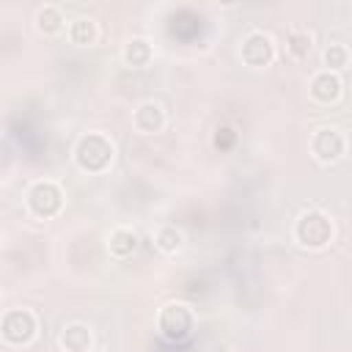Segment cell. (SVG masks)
I'll return each instance as SVG.
<instances>
[{
  "label": "cell",
  "instance_id": "6da1fadb",
  "mask_svg": "<svg viewBox=\"0 0 352 352\" xmlns=\"http://www.w3.org/2000/svg\"><path fill=\"white\" fill-rule=\"evenodd\" d=\"M74 165L88 173V176H99L107 173L113 160H116V143L104 135V132H85L77 143H74Z\"/></svg>",
  "mask_w": 352,
  "mask_h": 352
},
{
  "label": "cell",
  "instance_id": "7a4b0ae2",
  "mask_svg": "<svg viewBox=\"0 0 352 352\" xmlns=\"http://www.w3.org/2000/svg\"><path fill=\"white\" fill-rule=\"evenodd\" d=\"M292 236L300 248L305 250H324L333 236H336V226H333V217L322 209H305L300 212V217L294 220V228H292Z\"/></svg>",
  "mask_w": 352,
  "mask_h": 352
},
{
  "label": "cell",
  "instance_id": "3957f363",
  "mask_svg": "<svg viewBox=\"0 0 352 352\" xmlns=\"http://www.w3.org/2000/svg\"><path fill=\"white\" fill-rule=\"evenodd\" d=\"M66 192L55 179H36L25 190V209L36 220H52L63 212Z\"/></svg>",
  "mask_w": 352,
  "mask_h": 352
},
{
  "label": "cell",
  "instance_id": "277c9868",
  "mask_svg": "<svg viewBox=\"0 0 352 352\" xmlns=\"http://www.w3.org/2000/svg\"><path fill=\"white\" fill-rule=\"evenodd\" d=\"M38 336V316L33 308H8L0 314V341L8 346H28Z\"/></svg>",
  "mask_w": 352,
  "mask_h": 352
},
{
  "label": "cell",
  "instance_id": "5b68a950",
  "mask_svg": "<svg viewBox=\"0 0 352 352\" xmlns=\"http://www.w3.org/2000/svg\"><path fill=\"white\" fill-rule=\"evenodd\" d=\"M308 148H311V157L319 162V165H336L346 157V148H349V140H346V132L336 124H324V126H316L311 132V140H308Z\"/></svg>",
  "mask_w": 352,
  "mask_h": 352
},
{
  "label": "cell",
  "instance_id": "8992f818",
  "mask_svg": "<svg viewBox=\"0 0 352 352\" xmlns=\"http://www.w3.org/2000/svg\"><path fill=\"white\" fill-rule=\"evenodd\" d=\"M157 330L168 341H184L195 330V311L182 300H170L157 314Z\"/></svg>",
  "mask_w": 352,
  "mask_h": 352
},
{
  "label": "cell",
  "instance_id": "52a82bcc",
  "mask_svg": "<svg viewBox=\"0 0 352 352\" xmlns=\"http://www.w3.org/2000/svg\"><path fill=\"white\" fill-rule=\"evenodd\" d=\"M278 55V44L267 30H250L239 41V58L250 69H267Z\"/></svg>",
  "mask_w": 352,
  "mask_h": 352
},
{
  "label": "cell",
  "instance_id": "ba28073f",
  "mask_svg": "<svg viewBox=\"0 0 352 352\" xmlns=\"http://www.w3.org/2000/svg\"><path fill=\"white\" fill-rule=\"evenodd\" d=\"M168 124V113L165 107L157 102V99H143L135 104L132 110V129L143 138H151V135H160Z\"/></svg>",
  "mask_w": 352,
  "mask_h": 352
},
{
  "label": "cell",
  "instance_id": "9c48e42d",
  "mask_svg": "<svg viewBox=\"0 0 352 352\" xmlns=\"http://www.w3.org/2000/svg\"><path fill=\"white\" fill-rule=\"evenodd\" d=\"M308 96L316 102V104H336L341 96H344V80L341 74H333V72H314L311 80H308Z\"/></svg>",
  "mask_w": 352,
  "mask_h": 352
},
{
  "label": "cell",
  "instance_id": "30bf717a",
  "mask_svg": "<svg viewBox=\"0 0 352 352\" xmlns=\"http://www.w3.org/2000/svg\"><path fill=\"white\" fill-rule=\"evenodd\" d=\"M110 258L116 261H126L135 256V250L140 248V234L132 228V226H116L110 234H107V242H104Z\"/></svg>",
  "mask_w": 352,
  "mask_h": 352
},
{
  "label": "cell",
  "instance_id": "8fae6325",
  "mask_svg": "<svg viewBox=\"0 0 352 352\" xmlns=\"http://www.w3.org/2000/svg\"><path fill=\"white\" fill-rule=\"evenodd\" d=\"M58 346L63 352H91L94 349V330L85 322H69L58 333Z\"/></svg>",
  "mask_w": 352,
  "mask_h": 352
},
{
  "label": "cell",
  "instance_id": "7c38bea8",
  "mask_svg": "<svg viewBox=\"0 0 352 352\" xmlns=\"http://www.w3.org/2000/svg\"><path fill=\"white\" fill-rule=\"evenodd\" d=\"M121 63L129 69H148L154 63V44L146 36H132L121 47Z\"/></svg>",
  "mask_w": 352,
  "mask_h": 352
},
{
  "label": "cell",
  "instance_id": "4fadbf2b",
  "mask_svg": "<svg viewBox=\"0 0 352 352\" xmlns=\"http://www.w3.org/2000/svg\"><path fill=\"white\" fill-rule=\"evenodd\" d=\"M99 36H102V28L94 16H77L66 25V38L74 47H96Z\"/></svg>",
  "mask_w": 352,
  "mask_h": 352
},
{
  "label": "cell",
  "instance_id": "5bb4252c",
  "mask_svg": "<svg viewBox=\"0 0 352 352\" xmlns=\"http://www.w3.org/2000/svg\"><path fill=\"white\" fill-rule=\"evenodd\" d=\"M33 25L41 36H58L63 28H66V14L58 3H44L36 8V16H33Z\"/></svg>",
  "mask_w": 352,
  "mask_h": 352
},
{
  "label": "cell",
  "instance_id": "9a60e30c",
  "mask_svg": "<svg viewBox=\"0 0 352 352\" xmlns=\"http://www.w3.org/2000/svg\"><path fill=\"white\" fill-rule=\"evenodd\" d=\"M314 30L311 28H305V25H294V28H289V33H286V55L292 58V60H308V55L314 52Z\"/></svg>",
  "mask_w": 352,
  "mask_h": 352
},
{
  "label": "cell",
  "instance_id": "2e32d148",
  "mask_svg": "<svg viewBox=\"0 0 352 352\" xmlns=\"http://www.w3.org/2000/svg\"><path fill=\"white\" fill-rule=\"evenodd\" d=\"M184 231L179 228V226H173V223H165V226H160L157 231H154V248L162 253V256H176V253H182L184 250Z\"/></svg>",
  "mask_w": 352,
  "mask_h": 352
},
{
  "label": "cell",
  "instance_id": "e0dca14e",
  "mask_svg": "<svg viewBox=\"0 0 352 352\" xmlns=\"http://www.w3.org/2000/svg\"><path fill=\"white\" fill-rule=\"evenodd\" d=\"M349 60H352V52H349V47L344 41H327L324 44V50H322V66H324V72L341 74V72H346Z\"/></svg>",
  "mask_w": 352,
  "mask_h": 352
},
{
  "label": "cell",
  "instance_id": "ac0fdd59",
  "mask_svg": "<svg viewBox=\"0 0 352 352\" xmlns=\"http://www.w3.org/2000/svg\"><path fill=\"white\" fill-rule=\"evenodd\" d=\"M91 352H96V349H91Z\"/></svg>",
  "mask_w": 352,
  "mask_h": 352
}]
</instances>
